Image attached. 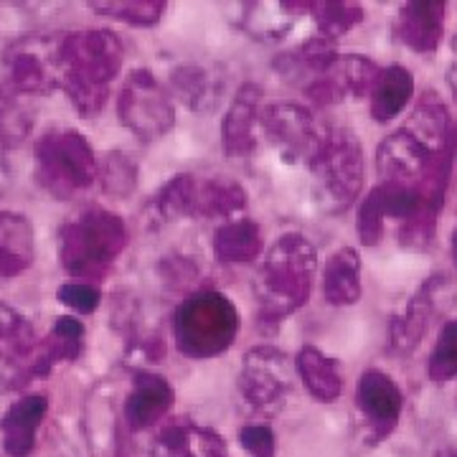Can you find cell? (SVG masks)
Returning a JSON list of instances; mask_svg holds the SVG:
<instances>
[{"mask_svg": "<svg viewBox=\"0 0 457 457\" xmlns=\"http://www.w3.org/2000/svg\"><path fill=\"white\" fill-rule=\"evenodd\" d=\"M49 414V396L29 394L13 402L0 417V445L5 455L29 457L36 447L38 429Z\"/></svg>", "mask_w": 457, "mask_h": 457, "instance_id": "obj_17", "label": "cell"}, {"mask_svg": "<svg viewBox=\"0 0 457 457\" xmlns=\"http://www.w3.org/2000/svg\"><path fill=\"white\" fill-rule=\"evenodd\" d=\"M170 92L194 112H212L224 92V77L204 64H180L170 71Z\"/></svg>", "mask_w": 457, "mask_h": 457, "instance_id": "obj_20", "label": "cell"}, {"mask_svg": "<svg viewBox=\"0 0 457 457\" xmlns=\"http://www.w3.org/2000/svg\"><path fill=\"white\" fill-rule=\"evenodd\" d=\"M125 62L122 41L112 31L87 29L64 33L59 46V89L84 117L97 114Z\"/></svg>", "mask_w": 457, "mask_h": 457, "instance_id": "obj_1", "label": "cell"}, {"mask_svg": "<svg viewBox=\"0 0 457 457\" xmlns=\"http://www.w3.org/2000/svg\"><path fill=\"white\" fill-rule=\"evenodd\" d=\"M260 112L262 89L257 84L246 82L231 99L221 122V147L231 161H242L254 153L260 143Z\"/></svg>", "mask_w": 457, "mask_h": 457, "instance_id": "obj_14", "label": "cell"}, {"mask_svg": "<svg viewBox=\"0 0 457 457\" xmlns=\"http://www.w3.org/2000/svg\"><path fill=\"white\" fill-rule=\"evenodd\" d=\"M59 303H64L66 308H71L74 312H82L89 315L99 308L102 303V293L92 282H64L59 290H56Z\"/></svg>", "mask_w": 457, "mask_h": 457, "instance_id": "obj_36", "label": "cell"}, {"mask_svg": "<svg viewBox=\"0 0 457 457\" xmlns=\"http://www.w3.org/2000/svg\"><path fill=\"white\" fill-rule=\"evenodd\" d=\"M38 186L59 201L74 198L99 180V161L89 140L77 130H51L33 150Z\"/></svg>", "mask_w": 457, "mask_h": 457, "instance_id": "obj_5", "label": "cell"}, {"mask_svg": "<svg viewBox=\"0 0 457 457\" xmlns=\"http://www.w3.org/2000/svg\"><path fill=\"white\" fill-rule=\"evenodd\" d=\"M260 132L275 145L279 158L290 165L311 163L323 137V128H318L311 110L295 102H278L262 107Z\"/></svg>", "mask_w": 457, "mask_h": 457, "instance_id": "obj_8", "label": "cell"}, {"mask_svg": "<svg viewBox=\"0 0 457 457\" xmlns=\"http://www.w3.org/2000/svg\"><path fill=\"white\" fill-rule=\"evenodd\" d=\"M363 295L361 282V257L353 246H341L336 254H330L323 270V297L333 308L356 305Z\"/></svg>", "mask_w": 457, "mask_h": 457, "instance_id": "obj_21", "label": "cell"}, {"mask_svg": "<svg viewBox=\"0 0 457 457\" xmlns=\"http://www.w3.org/2000/svg\"><path fill=\"white\" fill-rule=\"evenodd\" d=\"M308 170L318 204L326 212L345 209L363 186V155L356 135L343 128H326Z\"/></svg>", "mask_w": 457, "mask_h": 457, "instance_id": "obj_6", "label": "cell"}, {"mask_svg": "<svg viewBox=\"0 0 457 457\" xmlns=\"http://www.w3.org/2000/svg\"><path fill=\"white\" fill-rule=\"evenodd\" d=\"M62 36H31L5 54L8 82L18 95H46L59 89Z\"/></svg>", "mask_w": 457, "mask_h": 457, "instance_id": "obj_10", "label": "cell"}, {"mask_svg": "<svg viewBox=\"0 0 457 457\" xmlns=\"http://www.w3.org/2000/svg\"><path fill=\"white\" fill-rule=\"evenodd\" d=\"M33 376H44L41 338L23 315L0 305V381L21 386Z\"/></svg>", "mask_w": 457, "mask_h": 457, "instance_id": "obj_11", "label": "cell"}, {"mask_svg": "<svg viewBox=\"0 0 457 457\" xmlns=\"http://www.w3.org/2000/svg\"><path fill=\"white\" fill-rule=\"evenodd\" d=\"M155 442L163 457H228L227 442L219 432L186 420L165 425Z\"/></svg>", "mask_w": 457, "mask_h": 457, "instance_id": "obj_19", "label": "cell"}, {"mask_svg": "<svg viewBox=\"0 0 457 457\" xmlns=\"http://www.w3.org/2000/svg\"><path fill=\"white\" fill-rule=\"evenodd\" d=\"M437 290H440L437 279L425 282L422 290L392 318L389 341L396 353H411L422 343L425 333L429 330V320L437 311Z\"/></svg>", "mask_w": 457, "mask_h": 457, "instance_id": "obj_18", "label": "cell"}, {"mask_svg": "<svg viewBox=\"0 0 457 457\" xmlns=\"http://www.w3.org/2000/svg\"><path fill=\"white\" fill-rule=\"evenodd\" d=\"M308 13L315 23V36L328 41L341 38L363 21V8L359 3H308Z\"/></svg>", "mask_w": 457, "mask_h": 457, "instance_id": "obj_30", "label": "cell"}, {"mask_svg": "<svg viewBox=\"0 0 457 457\" xmlns=\"http://www.w3.org/2000/svg\"><path fill=\"white\" fill-rule=\"evenodd\" d=\"M378 71L381 69L371 59L361 54H345L328 66L320 77H315L303 92L318 104H336L348 97L361 99L363 95H371Z\"/></svg>", "mask_w": 457, "mask_h": 457, "instance_id": "obj_12", "label": "cell"}, {"mask_svg": "<svg viewBox=\"0 0 457 457\" xmlns=\"http://www.w3.org/2000/svg\"><path fill=\"white\" fill-rule=\"evenodd\" d=\"M239 445L249 457H275L278 455V437L272 427L245 425L239 429Z\"/></svg>", "mask_w": 457, "mask_h": 457, "instance_id": "obj_37", "label": "cell"}, {"mask_svg": "<svg viewBox=\"0 0 457 457\" xmlns=\"http://www.w3.org/2000/svg\"><path fill=\"white\" fill-rule=\"evenodd\" d=\"M308 13V3H249L242 26L257 38H282Z\"/></svg>", "mask_w": 457, "mask_h": 457, "instance_id": "obj_27", "label": "cell"}, {"mask_svg": "<svg viewBox=\"0 0 457 457\" xmlns=\"http://www.w3.org/2000/svg\"><path fill=\"white\" fill-rule=\"evenodd\" d=\"M237 336L239 311L227 295L198 290L173 312V341L186 359H216L234 345Z\"/></svg>", "mask_w": 457, "mask_h": 457, "instance_id": "obj_4", "label": "cell"}, {"mask_svg": "<svg viewBox=\"0 0 457 457\" xmlns=\"http://www.w3.org/2000/svg\"><path fill=\"white\" fill-rule=\"evenodd\" d=\"M198 201V179L191 173H180L165 183L155 198V212L163 221H183L196 219Z\"/></svg>", "mask_w": 457, "mask_h": 457, "instance_id": "obj_29", "label": "cell"}, {"mask_svg": "<svg viewBox=\"0 0 457 457\" xmlns=\"http://www.w3.org/2000/svg\"><path fill=\"white\" fill-rule=\"evenodd\" d=\"M356 231H359V239L366 246L378 245L384 239V231H386V219H384V212H381V204H378V196L371 188L366 198L361 201L359 206V219H356Z\"/></svg>", "mask_w": 457, "mask_h": 457, "instance_id": "obj_34", "label": "cell"}, {"mask_svg": "<svg viewBox=\"0 0 457 457\" xmlns=\"http://www.w3.org/2000/svg\"><path fill=\"white\" fill-rule=\"evenodd\" d=\"M31 117L16 102H0V147H13L29 135Z\"/></svg>", "mask_w": 457, "mask_h": 457, "instance_id": "obj_35", "label": "cell"}, {"mask_svg": "<svg viewBox=\"0 0 457 457\" xmlns=\"http://www.w3.org/2000/svg\"><path fill=\"white\" fill-rule=\"evenodd\" d=\"M447 82H450V87H453V95L457 97V62L450 66V71H447Z\"/></svg>", "mask_w": 457, "mask_h": 457, "instance_id": "obj_39", "label": "cell"}, {"mask_svg": "<svg viewBox=\"0 0 457 457\" xmlns=\"http://www.w3.org/2000/svg\"><path fill=\"white\" fill-rule=\"evenodd\" d=\"M447 26V5L440 0L407 3L399 8L394 23L396 38L417 54H435L440 49Z\"/></svg>", "mask_w": 457, "mask_h": 457, "instance_id": "obj_16", "label": "cell"}, {"mask_svg": "<svg viewBox=\"0 0 457 457\" xmlns=\"http://www.w3.org/2000/svg\"><path fill=\"white\" fill-rule=\"evenodd\" d=\"M117 114L128 130L145 140H161L176 125V104L170 92L150 69H135L117 95Z\"/></svg>", "mask_w": 457, "mask_h": 457, "instance_id": "obj_7", "label": "cell"}, {"mask_svg": "<svg viewBox=\"0 0 457 457\" xmlns=\"http://www.w3.org/2000/svg\"><path fill=\"white\" fill-rule=\"evenodd\" d=\"M33 262V227L23 213L0 212V279L23 275Z\"/></svg>", "mask_w": 457, "mask_h": 457, "instance_id": "obj_22", "label": "cell"}, {"mask_svg": "<svg viewBox=\"0 0 457 457\" xmlns=\"http://www.w3.org/2000/svg\"><path fill=\"white\" fill-rule=\"evenodd\" d=\"M440 457H457V447H450V450H442Z\"/></svg>", "mask_w": 457, "mask_h": 457, "instance_id": "obj_41", "label": "cell"}, {"mask_svg": "<svg viewBox=\"0 0 457 457\" xmlns=\"http://www.w3.org/2000/svg\"><path fill=\"white\" fill-rule=\"evenodd\" d=\"M295 371L312 399L330 404L343 394V378L338 361L326 356L315 345H303L295 356Z\"/></svg>", "mask_w": 457, "mask_h": 457, "instance_id": "obj_23", "label": "cell"}, {"mask_svg": "<svg viewBox=\"0 0 457 457\" xmlns=\"http://www.w3.org/2000/svg\"><path fill=\"white\" fill-rule=\"evenodd\" d=\"M213 252L227 264L260 260L264 252L260 224L249 216H237L231 221H224L213 234Z\"/></svg>", "mask_w": 457, "mask_h": 457, "instance_id": "obj_24", "label": "cell"}, {"mask_svg": "<svg viewBox=\"0 0 457 457\" xmlns=\"http://www.w3.org/2000/svg\"><path fill=\"white\" fill-rule=\"evenodd\" d=\"M128 224L110 209L87 206L59 228V262L71 278L102 279L128 249Z\"/></svg>", "mask_w": 457, "mask_h": 457, "instance_id": "obj_3", "label": "cell"}, {"mask_svg": "<svg viewBox=\"0 0 457 457\" xmlns=\"http://www.w3.org/2000/svg\"><path fill=\"white\" fill-rule=\"evenodd\" d=\"M92 11H97L102 16L122 21L128 26H155L165 16L163 0H104V3H89Z\"/></svg>", "mask_w": 457, "mask_h": 457, "instance_id": "obj_31", "label": "cell"}, {"mask_svg": "<svg viewBox=\"0 0 457 457\" xmlns=\"http://www.w3.org/2000/svg\"><path fill=\"white\" fill-rule=\"evenodd\" d=\"M356 407L369 432L376 440H381L392 435L394 427L399 425L404 411V394L392 376L378 369H369L359 376L356 384Z\"/></svg>", "mask_w": 457, "mask_h": 457, "instance_id": "obj_13", "label": "cell"}, {"mask_svg": "<svg viewBox=\"0 0 457 457\" xmlns=\"http://www.w3.org/2000/svg\"><path fill=\"white\" fill-rule=\"evenodd\" d=\"M165 278L170 285H183L196 278V267L194 262L186 257H176V260H165Z\"/></svg>", "mask_w": 457, "mask_h": 457, "instance_id": "obj_38", "label": "cell"}, {"mask_svg": "<svg viewBox=\"0 0 457 457\" xmlns=\"http://www.w3.org/2000/svg\"><path fill=\"white\" fill-rule=\"evenodd\" d=\"M414 97V77L407 66L392 64L378 71L371 87V117L376 122H389L407 110Z\"/></svg>", "mask_w": 457, "mask_h": 457, "instance_id": "obj_25", "label": "cell"}, {"mask_svg": "<svg viewBox=\"0 0 457 457\" xmlns=\"http://www.w3.org/2000/svg\"><path fill=\"white\" fill-rule=\"evenodd\" d=\"M453 260H455V264H457V228L453 231Z\"/></svg>", "mask_w": 457, "mask_h": 457, "instance_id": "obj_40", "label": "cell"}, {"mask_svg": "<svg viewBox=\"0 0 457 457\" xmlns=\"http://www.w3.org/2000/svg\"><path fill=\"white\" fill-rule=\"evenodd\" d=\"M318 270L315 246L303 234H282L264 252L254 275V300L262 323L278 326L308 305Z\"/></svg>", "mask_w": 457, "mask_h": 457, "instance_id": "obj_2", "label": "cell"}, {"mask_svg": "<svg viewBox=\"0 0 457 457\" xmlns=\"http://www.w3.org/2000/svg\"><path fill=\"white\" fill-rule=\"evenodd\" d=\"M84 348V326L82 320L62 315L56 318V323L51 328L46 338H41V369L44 376L49 374L54 366L69 363L82 356Z\"/></svg>", "mask_w": 457, "mask_h": 457, "instance_id": "obj_28", "label": "cell"}, {"mask_svg": "<svg viewBox=\"0 0 457 457\" xmlns=\"http://www.w3.org/2000/svg\"><path fill=\"white\" fill-rule=\"evenodd\" d=\"M246 212V191L231 179H198L196 219H219L221 224Z\"/></svg>", "mask_w": 457, "mask_h": 457, "instance_id": "obj_26", "label": "cell"}, {"mask_svg": "<svg viewBox=\"0 0 457 457\" xmlns=\"http://www.w3.org/2000/svg\"><path fill=\"white\" fill-rule=\"evenodd\" d=\"M237 389L254 411L262 414L279 411L290 394V369L285 353L272 345L252 348L237 376Z\"/></svg>", "mask_w": 457, "mask_h": 457, "instance_id": "obj_9", "label": "cell"}, {"mask_svg": "<svg viewBox=\"0 0 457 457\" xmlns=\"http://www.w3.org/2000/svg\"><path fill=\"white\" fill-rule=\"evenodd\" d=\"M173 402H176V394L165 376L155 371H137L130 394L125 399V407H122L125 427L132 432H143V429L161 425L170 414Z\"/></svg>", "mask_w": 457, "mask_h": 457, "instance_id": "obj_15", "label": "cell"}, {"mask_svg": "<svg viewBox=\"0 0 457 457\" xmlns=\"http://www.w3.org/2000/svg\"><path fill=\"white\" fill-rule=\"evenodd\" d=\"M99 180L110 196H130L137 186V163L125 153H110L99 161Z\"/></svg>", "mask_w": 457, "mask_h": 457, "instance_id": "obj_32", "label": "cell"}, {"mask_svg": "<svg viewBox=\"0 0 457 457\" xmlns=\"http://www.w3.org/2000/svg\"><path fill=\"white\" fill-rule=\"evenodd\" d=\"M427 374L435 384H445L457 376V320L445 323L427 363Z\"/></svg>", "mask_w": 457, "mask_h": 457, "instance_id": "obj_33", "label": "cell"}]
</instances>
